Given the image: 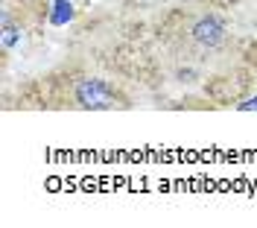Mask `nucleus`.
Returning a JSON list of instances; mask_svg holds the SVG:
<instances>
[{
    "label": "nucleus",
    "mask_w": 257,
    "mask_h": 228,
    "mask_svg": "<svg viewBox=\"0 0 257 228\" xmlns=\"http://www.w3.org/2000/svg\"><path fill=\"white\" fill-rule=\"evenodd\" d=\"M15 38H18V30L9 24V18H3V38H0V41H3V50L12 47V44H15Z\"/></svg>",
    "instance_id": "nucleus-3"
},
{
    "label": "nucleus",
    "mask_w": 257,
    "mask_h": 228,
    "mask_svg": "<svg viewBox=\"0 0 257 228\" xmlns=\"http://www.w3.org/2000/svg\"><path fill=\"white\" fill-rule=\"evenodd\" d=\"M73 99H76L79 108H94V111H102V108H126L128 105L126 97L102 79H79L73 85Z\"/></svg>",
    "instance_id": "nucleus-1"
},
{
    "label": "nucleus",
    "mask_w": 257,
    "mask_h": 228,
    "mask_svg": "<svg viewBox=\"0 0 257 228\" xmlns=\"http://www.w3.org/2000/svg\"><path fill=\"white\" fill-rule=\"evenodd\" d=\"M187 38H190L199 50H216L225 41V27H222L219 18L202 15L187 27Z\"/></svg>",
    "instance_id": "nucleus-2"
}]
</instances>
